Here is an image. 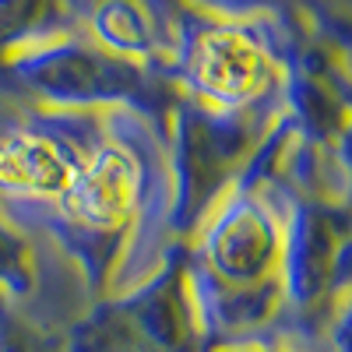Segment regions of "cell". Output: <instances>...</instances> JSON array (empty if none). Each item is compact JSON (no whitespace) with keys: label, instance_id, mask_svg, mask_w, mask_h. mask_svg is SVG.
<instances>
[{"label":"cell","instance_id":"1","mask_svg":"<svg viewBox=\"0 0 352 352\" xmlns=\"http://www.w3.org/2000/svg\"><path fill=\"white\" fill-rule=\"evenodd\" d=\"M0 184L18 190L53 194L71 187L67 159L39 138H14L0 148Z\"/></svg>","mask_w":352,"mask_h":352},{"label":"cell","instance_id":"2","mask_svg":"<svg viewBox=\"0 0 352 352\" xmlns=\"http://www.w3.org/2000/svg\"><path fill=\"white\" fill-rule=\"evenodd\" d=\"M261 74V60L257 53L236 39V36H219L204 46V56H201V78L208 88L222 96H243L247 88H254Z\"/></svg>","mask_w":352,"mask_h":352},{"label":"cell","instance_id":"3","mask_svg":"<svg viewBox=\"0 0 352 352\" xmlns=\"http://www.w3.org/2000/svg\"><path fill=\"white\" fill-rule=\"evenodd\" d=\"M127 197H131V162H124L120 152H109L85 180L81 201L96 215H116Z\"/></svg>","mask_w":352,"mask_h":352}]
</instances>
